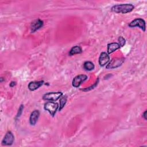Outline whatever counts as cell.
I'll list each match as a JSON object with an SVG mask.
<instances>
[{
  "instance_id": "obj_15",
  "label": "cell",
  "mask_w": 147,
  "mask_h": 147,
  "mask_svg": "<svg viewBox=\"0 0 147 147\" xmlns=\"http://www.w3.org/2000/svg\"><path fill=\"white\" fill-rule=\"evenodd\" d=\"M83 68L86 71H91L94 69L95 65L91 61H86L83 64Z\"/></svg>"
},
{
  "instance_id": "obj_7",
  "label": "cell",
  "mask_w": 147,
  "mask_h": 147,
  "mask_svg": "<svg viewBox=\"0 0 147 147\" xmlns=\"http://www.w3.org/2000/svg\"><path fill=\"white\" fill-rule=\"evenodd\" d=\"M14 140V136L11 131H7L2 140L3 145H11Z\"/></svg>"
},
{
  "instance_id": "obj_8",
  "label": "cell",
  "mask_w": 147,
  "mask_h": 147,
  "mask_svg": "<svg viewBox=\"0 0 147 147\" xmlns=\"http://www.w3.org/2000/svg\"><path fill=\"white\" fill-rule=\"evenodd\" d=\"M110 61V56L105 52H102L99 57V64L100 66L103 67Z\"/></svg>"
},
{
  "instance_id": "obj_5",
  "label": "cell",
  "mask_w": 147,
  "mask_h": 147,
  "mask_svg": "<svg viewBox=\"0 0 147 147\" xmlns=\"http://www.w3.org/2000/svg\"><path fill=\"white\" fill-rule=\"evenodd\" d=\"M129 26L130 28H134V27H138L140 28L142 31L145 32L146 30V24L145 21L144 20L141 18H136L132 21H131L129 24Z\"/></svg>"
},
{
  "instance_id": "obj_9",
  "label": "cell",
  "mask_w": 147,
  "mask_h": 147,
  "mask_svg": "<svg viewBox=\"0 0 147 147\" xmlns=\"http://www.w3.org/2000/svg\"><path fill=\"white\" fill-rule=\"evenodd\" d=\"M43 26V21L40 19H37L33 21L30 25V30L33 33Z\"/></svg>"
},
{
  "instance_id": "obj_1",
  "label": "cell",
  "mask_w": 147,
  "mask_h": 147,
  "mask_svg": "<svg viewBox=\"0 0 147 147\" xmlns=\"http://www.w3.org/2000/svg\"><path fill=\"white\" fill-rule=\"evenodd\" d=\"M134 6H133V5L130 3H125L114 5L111 7V10L117 13L125 14L131 11L134 9Z\"/></svg>"
},
{
  "instance_id": "obj_18",
  "label": "cell",
  "mask_w": 147,
  "mask_h": 147,
  "mask_svg": "<svg viewBox=\"0 0 147 147\" xmlns=\"http://www.w3.org/2000/svg\"><path fill=\"white\" fill-rule=\"evenodd\" d=\"M23 109H24V105H21V106H20L18 110V113L17 114V115H16V118H19L22 113V111H23Z\"/></svg>"
},
{
  "instance_id": "obj_13",
  "label": "cell",
  "mask_w": 147,
  "mask_h": 147,
  "mask_svg": "<svg viewBox=\"0 0 147 147\" xmlns=\"http://www.w3.org/2000/svg\"><path fill=\"white\" fill-rule=\"evenodd\" d=\"M82 52V49L79 46H74L69 51V56H72L76 54H79Z\"/></svg>"
},
{
  "instance_id": "obj_11",
  "label": "cell",
  "mask_w": 147,
  "mask_h": 147,
  "mask_svg": "<svg viewBox=\"0 0 147 147\" xmlns=\"http://www.w3.org/2000/svg\"><path fill=\"white\" fill-rule=\"evenodd\" d=\"M43 84H44L43 80L30 82L28 84V88L30 91H35L36 90L38 89L39 87H40Z\"/></svg>"
},
{
  "instance_id": "obj_6",
  "label": "cell",
  "mask_w": 147,
  "mask_h": 147,
  "mask_svg": "<svg viewBox=\"0 0 147 147\" xmlns=\"http://www.w3.org/2000/svg\"><path fill=\"white\" fill-rule=\"evenodd\" d=\"M87 79H88V76L86 75H83V74L78 75L76 76L72 80V85L74 87L78 88L80 86V85L83 82L86 81Z\"/></svg>"
},
{
  "instance_id": "obj_12",
  "label": "cell",
  "mask_w": 147,
  "mask_h": 147,
  "mask_svg": "<svg viewBox=\"0 0 147 147\" xmlns=\"http://www.w3.org/2000/svg\"><path fill=\"white\" fill-rule=\"evenodd\" d=\"M120 48L118 42H111L107 44V53L110 54L115 52Z\"/></svg>"
},
{
  "instance_id": "obj_2",
  "label": "cell",
  "mask_w": 147,
  "mask_h": 147,
  "mask_svg": "<svg viewBox=\"0 0 147 147\" xmlns=\"http://www.w3.org/2000/svg\"><path fill=\"white\" fill-rule=\"evenodd\" d=\"M59 106L57 103L52 101H48L44 104V109L48 111L52 117H54L57 109H59Z\"/></svg>"
},
{
  "instance_id": "obj_14",
  "label": "cell",
  "mask_w": 147,
  "mask_h": 147,
  "mask_svg": "<svg viewBox=\"0 0 147 147\" xmlns=\"http://www.w3.org/2000/svg\"><path fill=\"white\" fill-rule=\"evenodd\" d=\"M67 100V95H62L60 98L59 102V111H61L63 107L65 106Z\"/></svg>"
},
{
  "instance_id": "obj_3",
  "label": "cell",
  "mask_w": 147,
  "mask_h": 147,
  "mask_svg": "<svg viewBox=\"0 0 147 147\" xmlns=\"http://www.w3.org/2000/svg\"><path fill=\"white\" fill-rule=\"evenodd\" d=\"M63 95V92L61 91L49 92L45 93L42 96V99L45 100L55 102L57 100Z\"/></svg>"
},
{
  "instance_id": "obj_19",
  "label": "cell",
  "mask_w": 147,
  "mask_h": 147,
  "mask_svg": "<svg viewBox=\"0 0 147 147\" xmlns=\"http://www.w3.org/2000/svg\"><path fill=\"white\" fill-rule=\"evenodd\" d=\"M16 82H13V81H12V82H10V87H14V86H16Z\"/></svg>"
},
{
  "instance_id": "obj_20",
  "label": "cell",
  "mask_w": 147,
  "mask_h": 147,
  "mask_svg": "<svg viewBox=\"0 0 147 147\" xmlns=\"http://www.w3.org/2000/svg\"><path fill=\"white\" fill-rule=\"evenodd\" d=\"M146 111H145L144 112V113H143V114H142V117L145 119V120H146V119H147V118H146Z\"/></svg>"
},
{
  "instance_id": "obj_4",
  "label": "cell",
  "mask_w": 147,
  "mask_h": 147,
  "mask_svg": "<svg viewBox=\"0 0 147 147\" xmlns=\"http://www.w3.org/2000/svg\"><path fill=\"white\" fill-rule=\"evenodd\" d=\"M123 57H114L113 58L106 66V69H113L120 67L124 62Z\"/></svg>"
},
{
  "instance_id": "obj_16",
  "label": "cell",
  "mask_w": 147,
  "mask_h": 147,
  "mask_svg": "<svg viewBox=\"0 0 147 147\" xmlns=\"http://www.w3.org/2000/svg\"><path fill=\"white\" fill-rule=\"evenodd\" d=\"M98 83H99V79H97V81H96L92 86H90V87H88L83 88V89L82 88V89H81V90H82V91H85V92L90 91V90H92L93 88H94L97 86V84H98Z\"/></svg>"
},
{
  "instance_id": "obj_17",
  "label": "cell",
  "mask_w": 147,
  "mask_h": 147,
  "mask_svg": "<svg viewBox=\"0 0 147 147\" xmlns=\"http://www.w3.org/2000/svg\"><path fill=\"white\" fill-rule=\"evenodd\" d=\"M118 44L119 45L120 47H122L125 44V42H126L125 39L122 36H119L118 38Z\"/></svg>"
},
{
  "instance_id": "obj_10",
  "label": "cell",
  "mask_w": 147,
  "mask_h": 147,
  "mask_svg": "<svg viewBox=\"0 0 147 147\" xmlns=\"http://www.w3.org/2000/svg\"><path fill=\"white\" fill-rule=\"evenodd\" d=\"M40 117V111L37 110L33 111L29 117V123L31 125H35Z\"/></svg>"
}]
</instances>
